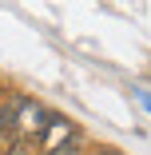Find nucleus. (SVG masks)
<instances>
[{"mask_svg":"<svg viewBox=\"0 0 151 155\" xmlns=\"http://www.w3.org/2000/svg\"><path fill=\"white\" fill-rule=\"evenodd\" d=\"M92 155H123V151H119V147H96Z\"/></svg>","mask_w":151,"mask_h":155,"instance_id":"5","label":"nucleus"},{"mask_svg":"<svg viewBox=\"0 0 151 155\" xmlns=\"http://www.w3.org/2000/svg\"><path fill=\"white\" fill-rule=\"evenodd\" d=\"M4 155H40V143L36 139H12L4 147Z\"/></svg>","mask_w":151,"mask_h":155,"instance_id":"4","label":"nucleus"},{"mask_svg":"<svg viewBox=\"0 0 151 155\" xmlns=\"http://www.w3.org/2000/svg\"><path fill=\"white\" fill-rule=\"evenodd\" d=\"M12 139H16V127H12V107H8V100H0V151H4Z\"/></svg>","mask_w":151,"mask_h":155,"instance_id":"3","label":"nucleus"},{"mask_svg":"<svg viewBox=\"0 0 151 155\" xmlns=\"http://www.w3.org/2000/svg\"><path fill=\"white\" fill-rule=\"evenodd\" d=\"M36 143H40V155H80L84 131H80V123H72L68 115H56L52 111Z\"/></svg>","mask_w":151,"mask_h":155,"instance_id":"1","label":"nucleus"},{"mask_svg":"<svg viewBox=\"0 0 151 155\" xmlns=\"http://www.w3.org/2000/svg\"><path fill=\"white\" fill-rule=\"evenodd\" d=\"M139 100H143V104H147V107H151V96H139Z\"/></svg>","mask_w":151,"mask_h":155,"instance_id":"6","label":"nucleus"},{"mask_svg":"<svg viewBox=\"0 0 151 155\" xmlns=\"http://www.w3.org/2000/svg\"><path fill=\"white\" fill-rule=\"evenodd\" d=\"M8 107H12V127H16V139H40L44 123H48V107L32 96H8Z\"/></svg>","mask_w":151,"mask_h":155,"instance_id":"2","label":"nucleus"}]
</instances>
